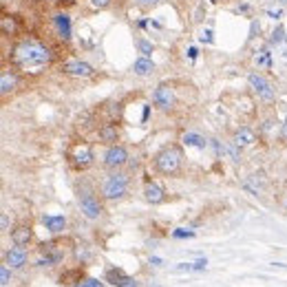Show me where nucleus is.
Instances as JSON below:
<instances>
[{"label": "nucleus", "mask_w": 287, "mask_h": 287, "mask_svg": "<svg viewBox=\"0 0 287 287\" xmlns=\"http://www.w3.org/2000/svg\"><path fill=\"white\" fill-rule=\"evenodd\" d=\"M11 66L18 71H35L53 62V51L45 42L35 38H22L18 40L9 51Z\"/></svg>", "instance_id": "nucleus-1"}, {"label": "nucleus", "mask_w": 287, "mask_h": 287, "mask_svg": "<svg viewBox=\"0 0 287 287\" xmlns=\"http://www.w3.org/2000/svg\"><path fill=\"white\" fill-rule=\"evenodd\" d=\"M155 170L161 175H177L181 170V163H184V150L179 148V146L170 144V146H163V148L155 155Z\"/></svg>", "instance_id": "nucleus-2"}, {"label": "nucleus", "mask_w": 287, "mask_h": 287, "mask_svg": "<svg viewBox=\"0 0 287 287\" xmlns=\"http://www.w3.org/2000/svg\"><path fill=\"white\" fill-rule=\"evenodd\" d=\"M128 188H131V177L126 173H121V170H115V173L104 177V181L100 186V194L106 201H117V199L126 197Z\"/></svg>", "instance_id": "nucleus-3"}, {"label": "nucleus", "mask_w": 287, "mask_h": 287, "mask_svg": "<svg viewBox=\"0 0 287 287\" xmlns=\"http://www.w3.org/2000/svg\"><path fill=\"white\" fill-rule=\"evenodd\" d=\"M248 84H250V89H252V93L259 97L261 102L272 104L274 100H276V89H274L272 82L267 80L265 75H261L259 71H250L248 73Z\"/></svg>", "instance_id": "nucleus-4"}, {"label": "nucleus", "mask_w": 287, "mask_h": 287, "mask_svg": "<svg viewBox=\"0 0 287 287\" xmlns=\"http://www.w3.org/2000/svg\"><path fill=\"white\" fill-rule=\"evenodd\" d=\"M66 159H69L73 170H87L93 163V150L89 144H75L66 152Z\"/></svg>", "instance_id": "nucleus-5"}, {"label": "nucleus", "mask_w": 287, "mask_h": 287, "mask_svg": "<svg viewBox=\"0 0 287 287\" xmlns=\"http://www.w3.org/2000/svg\"><path fill=\"white\" fill-rule=\"evenodd\" d=\"M77 199H80V210H82V215L87 217V219L95 221V219L102 217L104 208H102L100 199L95 197V192L91 190V188H82L80 194H77Z\"/></svg>", "instance_id": "nucleus-6"}, {"label": "nucleus", "mask_w": 287, "mask_h": 287, "mask_svg": "<svg viewBox=\"0 0 287 287\" xmlns=\"http://www.w3.org/2000/svg\"><path fill=\"white\" fill-rule=\"evenodd\" d=\"M126 161H128V150H126V146H121V144L108 146L106 152H104V159H102L104 166L111 168V170L121 168Z\"/></svg>", "instance_id": "nucleus-7"}, {"label": "nucleus", "mask_w": 287, "mask_h": 287, "mask_svg": "<svg viewBox=\"0 0 287 287\" xmlns=\"http://www.w3.org/2000/svg\"><path fill=\"white\" fill-rule=\"evenodd\" d=\"M152 104H155L159 111L163 113H170L175 106V93L168 84H159L155 91H152Z\"/></svg>", "instance_id": "nucleus-8"}, {"label": "nucleus", "mask_w": 287, "mask_h": 287, "mask_svg": "<svg viewBox=\"0 0 287 287\" xmlns=\"http://www.w3.org/2000/svg\"><path fill=\"white\" fill-rule=\"evenodd\" d=\"M0 29H3V35H7V38H18L24 31V20L16 14H3Z\"/></svg>", "instance_id": "nucleus-9"}, {"label": "nucleus", "mask_w": 287, "mask_h": 287, "mask_svg": "<svg viewBox=\"0 0 287 287\" xmlns=\"http://www.w3.org/2000/svg\"><path fill=\"white\" fill-rule=\"evenodd\" d=\"M62 71L66 75H73V77H93L95 75L93 66L89 62H82V60H66L62 64Z\"/></svg>", "instance_id": "nucleus-10"}, {"label": "nucleus", "mask_w": 287, "mask_h": 287, "mask_svg": "<svg viewBox=\"0 0 287 287\" xmlns=\"http://www.w3.org/2000/svg\"><path fill=\"white\" fill-rule=\"evenodd\" d=\"M18 84H20V77H18V71L14 69H5L3 75H0V93L3 97H7L9 93H14L18 89Z\"/></svg>", "instance_id": "nucleus-11"}, {"label": "nucleus", "mask_w": 287, "mask_h": 287, "mask_svg": "<svg viewBox=\"0 0 287 287\" xmlns=\"http://www.w3.org/2000/svg\"><path fill=\"white\" fill-rule=\"evenodd\" d=\"M53 24H56V31H58V35H60V38H62L64 42L71 40V35H73V24H71L69 14H64V11L56 14V16H53Z\"/></svg>", "instance_id": "nucleus-12"}, {"label": "nucleus", "mask_w": 287, "mask_h": 287, "mask_svg": "<svg viewBox=\"0 0 287 287\" xmlns=\"http://www.w3.org/2000/svg\"><path fill=\"white\" fill-rule=\"evenodd\" d=\"M106 280L113 287H137V280H133L131 276H126L117 267H108L106 270Z\"/></svg>", "instance_id": "nucleus-13"}, {"label": "nucleus", "mask_w": 287, "mask_h": 287, "mask_svg": "<svg viewBox=\"0 0 287 287\" xmlns=\"http://www.w3.org/2000/svg\"><path fill=\"white\" fill-rule=\"evenodd\" d=\"M27 259H29V254L22 245H16V248L7 250V265L14 267V270H20V267L27 265Z\"/></svg>", "instance_id": "nucleus-14"}, {"label": "nucleus", "mask_w": 287, "mask_h": 287, "mask_svg": "<svg viewBox=\"0 0 287 287\" xmlns=\"http://www.w3.org/2000/svg\"><path fill=\"white\" fill-rule=\"evenodd\" d=\"M144 197L148 203L157 206V203H161V201H166V190H163L159 184H155V181H148V184L144 186Z\"/></svg>", "instance_id": "nucleus-15"}, {"label": "nucleus", "mask_w": 287, "mask_h": 287, "mask_svg": "<svg viewBox=\"0 0 287 287\" xmlns=\"http://www.w3.org/2000/svg\"><path fill=\"white\" fill-rule=\"evenodd\" d=\"M42 223L47 225V230L51 234H60V232L66 230V217L64 215H45L42 217Z\"/></svg>", "instance_id": "nucleus-16"}, {"label": "nucleus", "mask_w": 287, "mask_h": 287, "mask_svg": "<svg viewBox=\"0 0 287 287\" xmlns=\"http://www.w3.org/2000/svg\"><path fill=\"white\" fill-rule=\"evenodd\" d=\"M33 239V230L29 228V225H18V228L11 230V241H14V245H29Z\"/></svg>", "instance_id": "nucleus-17"}, {"label": "nucleus", "mask_w": 287, "mask_h": 287, "mask_svg": "<svg viewBox=\"0 0 287 287\" xmlns=\"http://www.w3.org/2000/svg\"><path fill=\"white\" fill-rule=\"evenodd\" d=\"M97 137H100L102 144L113 146L119 142V128L115 124H104V126H100V131H97Z\"/></svg>", "instance_id": "nucleus-18"}, {"label": "nucleus", "mask_w": 287, "mask_h": 287, "mask_svg": "<svg viewBox=\"0 0 287 287\" xmlns=\"http://www.w3.org/2000/svg\"><path fill=\"white\" fill-rule=\"evenodd\" d=\"M236 146H252L254 142H256V133L252 131V128H248V126H243V128H239V131L234 133V139H232Z\"/></svg>", "instance_id": "nucleus-19"}, {"label": "nucleus", "mask_w": 287, "mask_h": 287, "mask_svg": "<svg viewBox=\"0 0 287 287\" xmlns=\"http://www.w3.org/2000/svg\"><path fill=\"white\" fill-rule=\"evenodd\" d=\"M133 71H135V75L146 77V75H150V73L155 71V62H152L150 58L139 56V58L135 60V64H133Z\"/></svg>", "instance_id": "nucleus-20"}, {"label": "nucleus", "mask_w": 287, "mask_h": 287, "mask_svg": "<svg viewBox=\"0 0 287 287\" xmlns=\"http://www.w3.org/2000/svg\"><path fill=\"white\" fill-rule=\"evenodd\" d=\"M181 142H184V146H188V148H206L208 146V139L201 137L199 133H184Z\"/></svg>", "instance_id": "nucleus-21"}, {"label": "nucleus", "mask_w": 287, "mask_h": 287, "mask_svg": "<svg viewBox=\"0 0 287 287\" xmlns=\"http://www.w3.org/2000/svg\"><path fill=\"white\" fill-rule=\"evenodd\" d=\"M64 241H49V243H42L40 245V252L42 254H56V256H64Z\"/></svg>", "instance_id": "nucleus-22"}, {"label": "nucleus", "mask_w": 287, "mask_h": 287, "mask_svg": "<svg viewBox=\"0 0 287 287\" xmlns=\"http://www.w3.org/2000/svg\"><path fill=\"white\" fill-rule=\"evenodd\" d=\"M206 267H208V261L199 259L197 263H179V265H177V270H179V272H203Z\"/></svg>", "instance_id": "nucleus-23"}, {"label": "nucleus", "mask_w": 287, "mask_h": 287, "mask_svg": "<svg viewBox=\"0 0 287 287\" xmlns=\"http://www.w3.org/2000/svg\"><path fill=\"white\" fill-rule=\"evenodd\" d=\"M254 62L259 64V69H270L272 66V53L267 51V49H263V51H259L254 56Z\"/></svg>", "instance_id": "nucleus-24"}, {"label": "nucleus", "mask_w": 287, "mask_h": 287, "mask_svg": "<svg viewBox=\"0 0 287 287\" xmlns=\"http://www.w3.org/2000/svg\"><path fill=\"white\" fill-rule=\"evenodd\" d=\"M135 47H137V51L142 53L144 58H150V53L155 51L152 42H150V40H146V38H137V40H135Z\"/></svg>", "instance_id": "nucleus-25"}, {"label": "nucleus", "mask_w": 287, "mask_h": 287, "mask_svg": "<svg viewBox=\"0 0 287 287\" xmlns=\"http://www.w3.org/2000/svg\"><path fill=\"white\" fill-rule=\"evenodd\" d=\"M62 261V256H56V254H42V259H38V267H51V265H56Z\"/></svg>", "instance_id": "nucleus-26"}, {"label": "nucleus", "mask_w": 287, "mask_h": 287, "mask_svg": "<svg viewBox=\"0 0 287 287\" xmlns=\"http://www.w3.org/2000/svg\"><path fill=\"white\" fill-rule=\"evenodd\" d=\"M75 287H104V283L97 278H80L75 283Z\"/></svg>", "instance_id": "nucleus-27"}, {"label": "nucleus", "mask_w": 287, "mask_h": 287, "mask_svg": "<svg viewBox=\"0 0 287 287\" xmlns=\"http://www.w3.org/2000/svg\"><path fill=\"white\" fill-rule=\"evenodd\" d=\"M283 40H285V29L276 27V29H274V33H272V38H270V45H280Z\"/></svg>", "instance_id": "nucleus-28"}, {"label": "nucleus", "mask_w": 287, "mask_h": 287, "mask_svg": "<svg viewBox=\"0 0 287 287\" xmlns=\"http://www.w3.org/2000/svg\"><path fill=\"white\" fill-rule=\"evenodd\" d=\"M173 236L175 239H192L194 236V230H188V228H177L173 232Z\"/></svg>", "instance_id": "nucleus-29"}, {"label": "nucleus", "mask_w": 287, "mask_h": 287, "mask_svg": "<svg viewBox=\"0 0 287 287\" xmlns=\"http://www.w3.org/2000/svg\"><path fill=\"white\" fill-rule=\"evenodd\" d=\"M9 280H11V272H9V265L5 263L3 267H0V285L7 287V285H9Z\"/></svg>", "instance_id": "nucleus-30"}, {"label": "nucleus", "mask_w": 287, "mask_h": 287, "mask_svg": "<svg viewBox=\"0 0 287 287\" xmlns=\"http://www.w3.org/2000/svg\"><path fill=\"white\" fill-rule=\"evenodd\" d=\"M93 9H108L111 7V0H89Z\"/></svg>", "instance_id": "nucleus-31"}, {"label": "nucleus", "mask_w": 287, "mask_h": 287, "mask_svg": "<svg viewBox=\"0 0 287 287\" xmlns=\"http://www.w3.org/2000/svg\"><path fill=\"white\" fill-rule=\"evenodd\" d=\"M256 33H261V24L254 20V22H252V27H250V35H248V38H250V40L256 38Z\"/></svg>", "instance_id": "nucleus-32"}, {"label": "nucleus", "mask_w": 287, "mask_h": 287, "mask_svg": "<svg viewBox=\"0 0 287 287\" xmlns=\"http://www.w3.org/2000/svg\"><path fill=\"white\" fill-rule=\"evenodd\" d=\"M0 228H3V232H9V217H7V212H3V217H0Z\"/></svg>", "instance_id": "nucleus-33"}, {"label": "nucleus", "mask_w": 287, "mask_h": 287, "mask_svg": "<svg viewBox=\"0 0 287 287\" xmlns=\"http://www.w3.org/2000/svg\"><path fill=\"white\" fill-rule=\"evenodd\" d=\"M267 16L274 18V20H278V18L283 16V9H267Z\"/></svg>", "instance_id": "nucleus-34"}, {"label": "nucleus", "mask_w": 287, "mask_h": 287, "mask_svg": "<svg viewBox=\"0 0 287 287\" xmlns=\"http://www.w3.org/2000/svg\"><path fill=\"white\" fill-rule=\"evenodd\" d=\"M280 139L287 144V117H285V121H283V126H280Z\"/></svg>", "instance_id": "nucleus-35"}, {"label": "nucleus", "mask_w": 287, "mask_h": 287, "mask_svg": "<svg viewBox=\"0 0 287 287\" xmlns=\"http://www.w3.org/2000/svg\"><path fill=\"white\" fill-rule=\"evenodd\" d=\"M201 42H208V45L212 42V31H210V29H206V31H203V35H201Z\"/></svg>", "instance_id": "nucleus-36"}, {"label": "nucleus", "mask_w": 287, "mask_h": 287, "mask_svg": "<svg viewBox=\"0 0 287 287\" xmlns=\"http://www.w3.org/2000/svg\"><path fill=\"white\" fill-rule=\"evenodd\" d=\"M197 47H190V49H188V58H190V60H197Z\"/></svg>", "instance_id": "nucleus-37"}, {"label": "nucleus", "mask_w": 287, "mask_h": 287, "mask_svg": "<svg viewBox=\"0 0 287 287\" xmlns=\"http://www.w3.org/2000/svg\"><path fill=\"white\" fill-rule=\"evenodd\" d=\"M148 115H150V106L146 104V106H144V113H142V121H148Z\"/></svg>", "instance_id": "nucleus-38"}, {"label": "nucleus", "mask_w": 287, "mask_h": 287, "mask_svg": "<svg viewBox=\"0 0 287 287\" xmlns=\"http://www.w3.org/2000/svg\"><path fill=\"white\" fill-rule=\"evenodd\" d=\"M77 0H60V5H62V7H71V5H75Z\"/></svg>", "instance_id": "nucleus-39"}, {"label": "nucleus", "mask_w": 287, "mask_h": 287, "mask_svg": "<svg viewBox=\"0 0 287 287\" xmlns=\"http://www.w3.org/2000/svg\"><path fill=\"white\" fill-rule=\"evenodd\" d=\"M159 263H161L159 256H150V265H159Z\"/></svg>", "instance_id": "nucleus-40"}, {"label": "nucleus", "mask_w": 287, "mask_h": 287, "mask_svg": "<svg viewBox=\"0 0 287 287\" xmlns=\"http://www.w3.org/2000/svg\"><path fill=\"white\" fill-rule=\"evenodd\" d=\"M137 3H142V5H155V3H159V0H137Z\"/></svg>", "instance_id": "nucleus-41"}, {"label": "nucleus", "mask_w": 287, "mask_h": 287, "mask_svg": "<svg viewBox=\"0 0 287 287\" xmlns=\"http://www.w3.org/2000/svg\"><path fill=\"white\" fill-rule=\"evenodd\" d=\"M210 3H219V0H210Z\"/></svg>", "instance_id": "nucleus-42"}, {"label": "nucleus", "mask_w": 287, "mask_h": 287, "mask_svg": "<svg viewBox=\"0 0 287 287\" xmlns=\"http://www.w3.org/2000/svg\"><path fill=\"white\" fill-rule=\"evenodd\" d=\"M3 3H7V0H3Z\"/></svg>", "instance_id": "nucleus-43"}]
</instances>
